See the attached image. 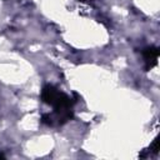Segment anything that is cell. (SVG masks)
<instances>
[{
  "label": "cell",
  "mask_w": 160,
  "mask_h": 160,
  "mask_svg": "<svg viewBox=\"0 0 160 160\" xmlns=\"http://www.w3.org/2000/svg\"><path fill=\"white\" fill-rule=\"evenodd\" d=\"M41 101L45 102L46 105H50L54 108V114L55 120L59 125L65 124L72 118V105L76 100H72L69 95L65 92H61L58 90L54 85H45L41 90Z\"/></svg>",
  "instance_id": "cell-1"
},
{
  "label": "cell",
  "mask_w": 160,
  "mask_h": 160,
  "mask_svg": "<svg viewBox=\"0 0 160 160\" xmlns=\"http://www.w3.org/2000/svg\"><path fill=\"white\" fill-rule=\"evenodd\" d=\"M159 54H160V50H159V48H156V46H149V48H145V49L142 50V56H144L145 70H146V71L151 70V69L156 65Z\"/></svg>",
  "instance_id": "cell-2"
},
{
  "label": "cell",
  "mask_w": 160,
  "mask_h": 160,
  "mask_svg": "<svg viewBox=\"0 0 160 160\" xmlns=\"http://www.w3.org/2000/svg\"><path fill=\"white\" fill-rule=\"evenodd\" d=\"M159 149H160V145H159V139L158 138H155L154 139V141H152V144L150 145V148H149V152L150 154H152V155H156L158 152H159Z\"/></svg>",
  "instance_id": "cell-3"
},
{
  "label": "cell",
  "mask_w": 160,
  "mask_h": 160,
  "mask_svg": "<svg viewBox=\"0 0 160 160\" xmlns=\"http://www.w3.org/2000/svg\"><path fill=\"white\" fill-rule=\"evenodd\" d=\"M41 122L45 125H52V119H51V114H42L41 115Z\"/></svg>",
  "instance_id": "cell-4"
},
{
  "label": "cell",
  "mask_w": 160,
  "mask_h": 160,
  "mask_svg": "<svg viewBox=\"0 0 160 160\" xmlns=\"http://www.w3.org/2000/svg\"><path fill=\"white\" fill-rule=\"evenodd\" d=\"M79 1H85V0H79Z\"/></svg>",
  "instance_id": "cell-5"
}]
</instances>
